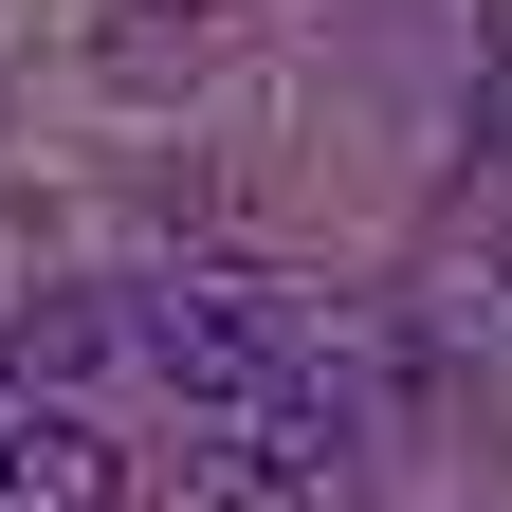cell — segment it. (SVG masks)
Wrapping results in <instances>:
<instances>
[{
  "instance_id": "6da1fadb",
  "label": "cell",
  "mask_w": 512,
  "mask_h": 512,
  "mask_svg": "<svg viewBox=\"0 0 512 512\" xmlns=\"http://www.w3.org/2000/svg\"><path fill=\"white\" fill-rule=\"evenodd\" d=\"M128 348H147L202 421H238V403H275V384L311 366V330H293V293H256V275H165V293H128Z\"/></svg>"
},
{
  "instance_id": "7a4b0ae2",
  "label": "cell",
  "mask_w": 512,
  "mask_h": 512,
  "mask_svg": "<svg viewBox=\"0 0 512 512\" xmlns=\"http://www.w3.org/2000/svg\"><path fill=\"white\" fill-rule=\"evenodd\" d=\"M0 512H110V439L74 403H0Z\"/></svg>"
},
{
  "instance_id": "3957f363",
  "label": "cell",
  "mask_w": 512,
  "mask_h": 512,
  "mask_svg": "<svg viewBox=\"0 0 512 512\" xmlns=\"http://www.w3.org/2000/svg\"><path fill=\"white\" fill-rule=\"evenodd\" d=\"M92 348H128V311H19V330H0V366H19V403H55V384H74Z\"/></svg>"
},
{
  "instance_id": "277c9868",
  "label": "cell",
  "mask_w": 512,
  "mask_h": 512,
  "mask_svg": "<svg viewBox=\"0 0 512 512\" xmlns=\"http://www.w3.org/2000/svg\"><path fill=\"white\" fill-rule=\"evenodd\" d=\"M183 19H202V0H183Z\"/></svg>"
}]
</instances>
